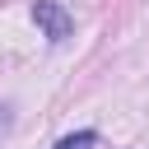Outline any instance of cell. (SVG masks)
Wrapping results in <instances>:
<instances>
[{
    "label": "cell",
    "mask_w": 149,
    "mask_h": 149,
    "mask_svg": "<svg viewBox=\"0 0 149 149\" xmlns=\"http://www.w3.org/2000/svg\"><path fill=\"white\" fill-rule=\"evenodd\" d=\"M33 19H37V28H42L51 42H65V37L74 33V19H70L56 0H37V5H33Z\"/></svg>",
    "instance_id": "cell-1"
},
{
    "label": "cell",
    "mask_w": 149,
    "mask_h": 149,
    "mask_svg": "<svg viewBox=\"0 0 149 149\" xmlns=\"http://www.w3.org/2000/svg\"><path fill=\"white\" fill-rule=\"evenodd\" d=\"M93 144H98V135L93 130H79V135H65L56 149H93Z\"/></svg>",
    "instance_id": "cell-2"
},
{
    "label": "cell",
    "mask_w": 149,
    "mask_h": 149,
    "mask_svg": "<svg viewBox=\"0 0 149 149\" xmlns=\"http://www.w3.org/2000/svg\"><path fill=\"white\" fill-rule=\"evenodd\" d=\"M0 130H5V112H0Z\"/></svg>",
    "instance_id": "cell-3"
}]
</instances>
